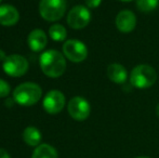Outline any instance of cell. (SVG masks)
Wrapping results in <instances>:
<instances>
[{
  "label": "cell",
  "mask_w": 159,
  "mask_h": 158,
  "mask_svg": "<svg viewBox=\"0 0 159 158\" xmlns=\"http://www.w3.org/2000/svg\"><path fill=\"white\" fill-rule=\"evenodd\" d=\"M41 70L50 78H57L66 70V60L61 52L57 50L44 51L39 60Z\"/></svg>",
  "instance_id": "obj_1"
},
{
  "label": "cell",
  "mask_w": 159,
  "mask_h": 158,
  "mask_svg": "<svg viewBox=\"0 0 159 158\" xmlns=\"http://www.w3.org/2000/svg\"><path fill=\"white\" fill-rule=\"evenodd\" d=\"M42 95V89L35 82H24L13 91V99L19 105L32 106L36 104Z\"/></svg>",
  "instance_id": "obj_2"
},
{
  "label": "cell",
  "mask_w": 159,
  "mask_h": 158,
  "mask_svg": "<svg viewBox=\"0 0 159 158\" xmlns=\"http://www.w3.org/2000/svg\"><path fill=\"white\" fill-rule=\"evenodd\" d=\"M157 81V73L151 65L140 64L132 70L130 82L136 89L151 88Z\"/></svg>",
  "instance_id": "obj_3"
},
{
  "label": "cell",
  "mask_w": 159,
  "mask_h": 158,
  "mask_svg": "<svg viewBox=\"0 0 159 158\" xmlns=\"http://www.w3.org/2000/svg\"><path fill=\"white\" fill-rule=\"evenodd\" d=\"M66 11V0H41L39 3V13L42 19L55 22L64 16Z\"/></svg>",
  "instance_id": "obj_4"
},
{
  "label": "cell",
  "mask_w": 159,
  "mask_h": 158,
  "mask_svg": "<svg viewBox=\"0 0 159 158\" xmlns=\"http://www.w3.org/2000/svg\"><path fill=\"white\" fill-rule=\"evenodd\" d=\"M3 72L11 77H21L28 70V62L20 54H11L2 63Z\"/></svg>",
  "instance_id": "obj_5"
},
{
  "label": "cell",
  "mask_w": 159,
  "mask_h": 158,
  "mask_svg": "<svg viewBox=\"0 0 159 158\" xmlns=\"http://www.w3.org/2000/svg\"><path fill=\"white\" fill-rule=\"evenodd\" d=\"M64 56L67 57L70 62L80 63L84 61L88 56V49L82 41L77 39H69L63 44Z\"/></svg>",
  "instance_id": "obj_6"
},
{
  "label": "cell",
  "mask_w": 159,
  "mask_h": 158,
  "mask_svg": "<svg viewBox=\"0 0 159 158\" xmlns=\"http://www.w3.org/2000/svg\"><path fill=\"white\" fill-rule=\"evenodd\" d=\"M91 21V12L84 6H76L67 14V23L74 29H82Z\"/></svg>",
  "instance_id": "obj_7"
},
{
  "label": "cell",
  "mask_w": 159,
  "mask_h": 158,
  "mask_svg": "<svg viewBox=\"0 0 159 158\" xmlns=\"http://www.w3.org/2000/svg\"><path fill=\"white\" fill-rule=\"evenodd\" d=\"M67 110L71 118L77 121H84L89 117L91 112V106L84 97H75L68 102Z\"/></svg>",
  "instance_id": "obj_8"
},
{
  "label": "cell",
  "mask_w": 159,
  "mask_h": 158,
  "mask_svg": "<svg viewBox=\"0 0 159 158\" xmlns=\"http://www.w3.org/2000/svg\"><path fill=\"white\" fill-rule=\"evenodd\" d=\"M65 106V97L59 90H51L43 99V108L48 114H59Z\"/></svg>",
  "instance_id": "obj_9"
},
{
  "label": "cell",
  "mask_w": 159,
  "mask_h": 158,
  "mask_svg": "<svg viewBox=\"0 0 159 158\" xmlns=\"http://www.w3.org/2000/svg\"><path fill=\"white\" fill-rule=\"evenodd\" d=\"M116 27L118 30L124 34L131 33L135 28L136 25V17L132 11L130 10H122L117 14L115 20Z\"/></svg>",
  "instance_id": "obj_10"
},
{
  "label": "cell",
  "mask_w": 159,
  "mask_h": 158,
  "mask_svg": "<svg viewBox=\"0 0 159 158\" xmlns=\"http://www.w3.org/2000/svg\"><path fill=\"white\" fill-rule=\"evenodd\" d=\"M20 14L16 8L11 4L0 6V25L13 26L19 22Z\"/></svg>",
  "instance_id": "obj_11"
},
{
  "label": "cell",
  "mask_w": 159,
  "mask_h": 158,
  "mask_svg": "<svg viewBox=\"0 0 159 158\" xmlns=\"http://www.w3.org/2000/svg\"><path fill=\"white\" fill-rule=\"evenodd\" d=\"M27 41L30 50L35 51V52H39L46 48L47 43H48V37L43 30L34 29L28 35Z\"/></svg>",
  "instance_id": "obj_12"
},
{
  "label": "cell",
  "mask_w": 159,
  "mask_h": 158,
  "mask_svg": "<svg viewBox=\"0 0 159 158\" xmlns=\"http://www.w3.org/2000/svg\"><path fill=\"white\" fill-rule=\"evenodd\" d=\"M107 77L109 78V80H111L115 84H124L126 82V80L128 78V73L126 70V68L121 65V64L118 63H113L111 65H108L106 70Z\"/></svg>",
  "instance_id": "obj_13"
},
{
  "label": "cell",
  "mask_w": 159,
  "mask_h": 158,
  "mask_svg": "<svg viewBox=\"0 0 159 158\" xmlns=\"http://www.w3.org/2000/svg\"><path fill=\"white\" fill-rule=\"evenodd\" d=\"M41 132L36 127H27L23 132V140L30 146H38L41 142Z\"/></svg>",
  "instance_id": "obj_14"
},
{
  "label": "cell",
  "mask_w": 159,
  "mask_h": 158,
  "mask_svg": "<svg viewBox=\"0 0 159 158\" xmlns=\"http://www.w3.org/2000/svg\"><path fill=\"white\" fill-rule=\"evenodd\" d=\"M32 158H59L57 152L49 144H40L34 151Z\"/></svg>",
  "instance_id": "obj_15"
},
{
  "label": "cell",
  "mask_w": 159,
  "mask_h": 158,
  "mask_svg": "<svg viewBox=\"0 0 159 158\" xmlns=\"http://www.w3.org/2000/svg\"><path fill=\"white\" fill-rule=\"evenodd\" d=\"M49 35L54 41H64L67 36V30L61 24H54L49 28Z\"/></svg>",
  "instance_id": "obj_16"
},
{
  "label": "cell",
  "mask_w": 159,
  "mask_h": 158,
  "mask_svg": "<svg viewBox=\"0 0 159 158\" xmlns=\"http://www.w3.org/2000/svg\"><path fill=\"white\" fill-rule=\"evenodd\" d=\"M159 4V0H136V7L142 12L154 11Z\"/></svg>",
  "instance_id": "obj_17"
},
{
  "label": "cell",
  "mask_w": 159,
  "mask_h": 158,
  "mask_svg": "<svg viewBox=\"0 0 159 158\" xmlns=\"http://www.w3.org/2000/svg\"><path fill=\"white\" fill-rule=\"evenodd\" d=\"M10 93V86L6 80L0 78V97H6Z\"/></svg>",
  "instance_id": "obj_18"
},
{
  "label": "cell",
  "mask_w": 159,
  "mask_h": 158,
  "mask_svg": "<svg viewBox=\"0 0 159 158\" xmlns=\"http://www.w3.org/2000/svg\"><path fill=\"white\" fill-rule=\"evenodd\" d=\"M102 0H86L87 8L89 9H96L101 4Z\"/></svg>",
  "instance_id": "obj_19"
},
{
  "label": "cell",
  "mask_w": 159,
  "mask_h": 158,
  "mask_svg": "<svg viewBox=\"0 0 159 158\" xmlns=\"http://www.w3.org/2000/svg\"><path fill=\"white\" fill-rule=\"evenodd\" d=\"M0 158H10V155L7 153V151L0 148Z\"/></svg>",
  "instance_id": "obj_20"
},
{
  "label": "cell",
  "mask_w": 159,
  "mask_h": 158,
  "mask_svg": "<svg viewBox=\"0 0 159 158\" xmlns=\"http://www.w3.org/2000/svg\"><path fill=\"white\" fill-rule=\"evenodd\" d=\"M6 57H7L6 53H4L2 50H0V61H4V60H6Z\"/></svg>",
  "instance_id": "obj_21"
},
{
  "label": "cell",
  "mask_w": 159,
  "mask_h": 158,
  "mask_svg": "<svg viewBox=\"0 0 159 158\" xmlns=\"http://www.w3.org/2000/svg\"><path fill=\"white\" fill-rule=\"evenodd\" d=\"M156 114H157L158 116H159V104H158L157 106H156Z\"/></svg>",
  "instance_id": "obj_22"
},
{
  "label": "cell",
  "mask_w": 159,
  "mask_h": 158,
  "mask_svg": "<svg viewBox=\"0 0 159 158\" xmlns=\"http://www.w3.org/2000/svg\"><path fill=\"white\" fill-rule=\"evenodd\" d=\"M119 1H122V2H130V1H132V0H119Z\"/></svg>",
  "instance_id": "obj_23"
},
{
  "label": "cell",
  "mask_w": 159,
  "mask_h": 158,
  "mask_svg": "<svg viewBox=\"0 0 159 158\" xmlns=\"http://www.w3.org/2000/svg\"><path fill=\"white\" fill-rule=\"evenodd\" d=\"M135 158H149V157H146V156H139V157H135Z\"/></svg>",
  "instance_id": "obj_24"
},
{
  "label": "cell",
  "mask_w": 159,
  "mask_h": 158,
  "mask_svg": "<svg viewBox=\"0 0 159 158\" xmlns=\"http://www.w3.org/2000/svg\"><path fill=\"white\" fill-rule=\"evenodd\" d=\"M1 1H2V0H0V2H1Z\"/></svg>",
  "instance_id": "obj_25"
}]
</instances>
